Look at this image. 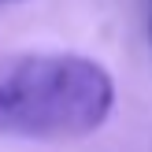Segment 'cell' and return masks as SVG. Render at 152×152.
<instances>
[{"label":"cell","instance_id":"cell-2","mask_svg":"<svg viewBox=\"0 0 152 152\" xmlns=\"http://www.w3.org/2000/svg\"><path fill=\"white\" fill-rule=\"evenodd\" d=\"M148 37H152V19H148Z\"/></svg>","mask_w":152,"mask_h":152},{"label":"cell","instance_id":"cell-3","mask_svg":"<svg viewBox=\"0 0 152 152\" xmlns=\"http://www.w3.org/2000/svg\"><path fill=\"white\" fill-rule=\"evenodd\" d=\"M4 4H7V0H4Z\"/></svg>","mask_w":152,"mask_h":152},{"label":"cell","instance_id":"cell-1","mask_svg":"<svg viewBox=\"0 0 152 152\" xmlns=\"http://www.w3.org/2000/svg\"><path fill=\"white\" fill-rule=\"evenodd\" d=\"M115 108L108 67L74 52L0 56V137L71 141L100 130Z\"/></svg>","mask_w":152,"mask_h":152}]
</instances>
